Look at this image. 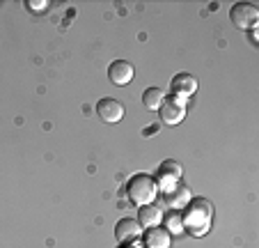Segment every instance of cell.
Returning <instances> with one entry per match:
<instances>
[{
  "instance_id": "1",
  "label": "cell",
  "mask_w": 259,
  "mask_h": 248,
  "mask_svg": "<svg viewBox=\"0 0 259 248\" xmlns=\"http://www.w3.org/2000/svg\"><path fill=\"white\" fill-rule=\"evenodd\" d=\"M184 209H186L184 214H181L184 230H188L193 237H202V234L209 232L211 221H213V207H211L209 200L193 198Z\"/></svg>"
},
{
  "instance_id": "2",
  "label": "cell",
  "mask_w": 259,
  "mask_h": 248,
  "mask_svg": "<svg viewBox=\"0 0 259 248\" xmlns=\"http://www.w3.org/2000/svg\"><path fill=\"white\" fill-rule=\"evenodd\" d=\"M126 195L131 202H136L138 207H145V204H154L158 195V186L154 182L152 175H147V172H138L128 180L126 184Z\"/></svg>"
},
{
  "instance_id": "3",
  "label": "cell",
  "mask_w": 259,
  "mask_h": 248,
  "mask_svg": "<svg viewBox=\"0 0 259 248\" xmlns=\"http://www.w3.org/2000/svg\"><path fill=\"white\" fill-rule=\"evenodd\" d=\"M230 21L239 30H254L259 23V10L254 3H236L230 10Z\"/></svg>"
},
{
  "instance_id": "4",
  "label": "cell",
  "mask_w": 259,
  "mask_h": 248,
  "mask_svg": "<svg viewBox=\"0 0 259 248\" xmlns=\"http://www.w3.org/2000/svg\"><path fill=\"white\" fill-rule=\"evenodd\" d=\"M158 113H161L163 124L175 127V124H179V122L186 117V99L177 97V94H167L165 101H163L161 108H158Z\"/></svg>"
},
{
  "instance_id": "5",
  "label": "cell",
  "mask_w": 259,
  "mask_h": 248,
  "mask_svg": "<svg viewBox=\"0 0 259 248\" xmlns=\"http://www.w3.org/2000/svg\"><path fill=\"white\" fill-rule=\"evenodd\" d=\"M181 175H184V170H181V165L177 163V161H163L161 165H158V172H156V186L165 193V191L175 189L177 184H179Z\"/></svg>"
},
{
  "instance_id": "6",
  "label": "cell",
  "mask_w": 259,
  "mask_h": 248,
  "mask_svg": "<svg viewBox=\"0 0 259 248\" xmlns=\"http://www.w3.org/2000/svg\"><path fill=\"white\" fill-rule=\"evenodd\" d=\"M97 115H99V120H103L106 124H117L124 117V106L113 97H103L101 101L97 103Z\"/></svg>"
},
{
  "instance_id": "7",
  "label": "cell",
  "mask_w": 259,
  "mask_h": 248,
  "mask_svg": "<svg viewBox=\"0 0 259 248\" xmlns=\"http://www.w3.org/2000/svg\"><path fill=\"white\" fill-rule=\"evenodd\" d=\"M140 234H142V228L136 219H122L115 225V239H117V243H133L140 239Z\"/></svg>"
},
{
  "instance_id": "8",
  "label": "cell",
  "mask_w": 259,
  "mask_h": 248,
  "mask_svg": "<svg viewBox=\"0 0 259 248\" xmlns=\"http://www.w3.org/2000/svg\"><path fill=\"white\" fill-rule=\"evenodd\" d=\"M133 64L126 62V60H115L110 67H108V78H110V83L113 85H119V88H124V85H128V83L133 81Z\"/></svg>"
},
{
  "instance_id": "9",
  "label": "cell",
  "mask_w": 259,
  "mask_h": 248,
  "mask_svg": "<svg viewBox=\"0 0 259 248\" xmlns=\"http://www.w3.org/2000/svg\"><path fill=\"white\" fill-rule=\"evenodd\" d=\"M195 92H197V78L193 76V74L181 72V74H177V76L172 78V94L188 99L191 94H195Z\"/></svg>"
},
{
  "instance_id": "10",
  "label": "cell",
  "mask_w": 259,
  "mask_h": 248,
  "mask_svg": "<svg viewBox=\"0 0 259 248\" xmlns=\"http://www.w3.org/2000/svg\"><path fill=\"white\" fill-rule=\"evenodd\" d=\"M161 221H163V211L158 209L156 204H145V207H140V211H138V223L145 230L158 228Z\"/></svg>"
},
{
  "instance_id": "11",
  "label": "cell",
  "mask_w": 259,
  "mask_h": 248,
  "mask_svg": "<svg viewBox=\"0 0 259 248\" xmlns=\"http://www.w3.org/2000/svg\"><path fill=\"white\" fill-rule=\"evenodd\" d=\"M165 202L170 204L172 209H184L191 202V189L184 184H177L175 189L165 191Z\"/></svg>"
},
{
  "instance_id": "12",
  "label": "cell",
  "mask_w": 259,
  "mask_h": 248,
  "mask_svg": "<svg viewBox=\"0 0 259 248\" xmlns=\"http://www.w3.org/2000/svg\"><path fill=\"white\" fill-rule=\"evenodd\" d=\"M170 237L172 234L167 232L165 228H149L145 232V246L147 248H170Z\"/></svg>"
},
{
  "instance_id": "13",
  "label": "cell",
  "mask_w": 259,
  "mask_h": 248,
  "mask_svg": "<svg viewBox=\"0 0 259 248\" xmlns=\"http://www.w3.org/2000/svg\"><path fill=\"white\" fill-rule=\"evenodd\" d=\"M163 101H165V92L161 88H147L142 92V103L147 111H158Z\"/></svg>"
},
{
  "instance_id": "14",
  "label": "cell",
  "mask_w": 259,
  "mask_h": 248,
  "mask_svg": "<svg viewBox=\"0 0 259 248\" xmlns=\"http://www.w3.org/2000/svg\"><path fill=\"white\" fill-rule=\"evenodd\" d=\"M165 230L170 234H181L184 232V221H181V214L179 211H170L165 219Z\"/></svg>"
},
{
  "instance_id": "15",
  "label": "cell",
  "mask_w": 259,
  "mask_h": 248,
  "mask_svg": "<svg viewBox=\"0 0 259 248\" xmlns=\"http://www.w3.org/2000/svg\"><path fill=\"white\" fill-rule=\"evenodd\" d=\"M28 7H32V12H44L49 7V3L46 0H39V3L37 0H28Z\"/></svg>"
},
{
  "instance_id": "16",
  "label": "cell",
  "mask_w": 259,
  "mask_h": 248,
  "mask_svg": "<svg viewBox=\"0 0 259 248\" xmlns=\"http://www.w3.org/2000/svg\"><path fill=\"white\" fill-rule=\"evenodd\" d=\"M250 42H252V44H257V32H254V30H250Z\"/></svg>"
},
{
  "instance_id": "17",
  "label": "cell",
  "mask_w": 259,
  "mask_h": 248,
  "mask_svg": "<svg viewBox=\"0 0 259 248\" xmlns=\"http://www.w3.org/2000/svg\"><path fill=\"white\" fill-rule=\"evenodd\" d=\"M128 246H131V248H147L145 243H140V241H133V243H128Z\"/></svg>"
}]
</instances>
